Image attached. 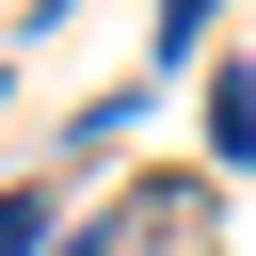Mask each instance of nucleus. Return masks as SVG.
<instances>
[{
  "label": "nucleus",
  "mask_w": 256,
  "mask_h": 256,
  "mask_svg": "<svg viewBox=\"0 0 256 256\" xmlns=\"http://www.w3.org/2000/svg\"><path fill=\"white\" fill-rule=\"evenodd\" d=\"M208 208H224L208 176H144V192L96 224V256H192V240H208Z\"/></svg>",
  "instance_id": "f257e3e1"
}]
</instances>
